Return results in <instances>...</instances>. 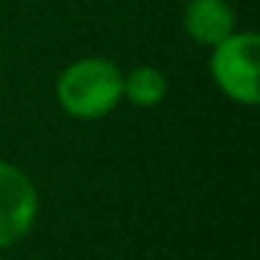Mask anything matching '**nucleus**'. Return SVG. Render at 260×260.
<instances>
[{
	"mask_svg": "<svg viewBox=\"0 0 260 260\" xmlns=\"http://www.w3.org/2000/svg\"><path fill=\"white\" fill-rule=\"evenodd\" d=\"M56 104L68 118L104 120L123 101V70L107 56H81L59 70L53 81Z\"/></svg>",
	"mask_w": 260,
	"mask_h": 260,
	"instance_id": "1",
	"label": "nucleus"
},
{
	"mask_svg": "<svg viewBox=\"0 0 260 260\" xmlns=\"http://www.w3.org/2000/svg\"><path fill=\"white\" fill-rule=\"evenodd\" d=\"M210 79L224 98L238 107L260 104V37L254 31L230 34L210 48Z\"/></svg>",
	"mask_w": 260,
	"mask_h": 260,
	"instance_id": "2",
	"label": "nucleus"
},
{
	"mask_svg": "<svg viewBox=\"0 0 260 260\" xmlns=\"http://www.w3.org/2000/svg\"><path fill=\"white\" fill-rule=\"evenodd\" d=\"M40 213L37 185L20 165L0 159V252L34 230Z\"/></svg>",
	"mask_w": 260,
	"mask_h": 260,
	"instance_id": "3",
	"label": "nucleus"
},
{
	"mask_svg": "<svg viewBox=\"0 0 260 260\" xmlns=\"http://www.w3.org/2000/svg\"><path fill=\"white\" fill-rule=\"evenodd\" d=\"M182 28L196 45L213 48L238 31V17L230 0H187L182 9Z\"/></svg>",
	"mask_w": 260,
	"mask_h": 260,
	"instance_id": "4",
	"label": "nucleus"
},
{
	"mask_svg": "<svg viewBox=\"0 0 260 260\" xmlns=\"http://www.w3.org/2000/svg\"><path fill=\"white\" fill-rule=\"evenodd\" d=\"M168 98V76L157 64H137L123 73V101L137 109H154Z\"/></svg>",
	"mask_w": 260,
	"mask_h": 260,
	"instance_id": "5",
	"label": "nucleus"
},
{
	"mask_svg": "<svg viewBox=\"0 0 260 260\" xmlns=\"http://www.w3.org/2000/svg\"><path fill=\"white\" fill-rule=\"evenodd\" d=\"M0 260H6V257H3V254H0Z\"/></svg>",
	"mask_w": 260,
	"mask_h": 260,
	"instance_id": "6",
	"label": "nucleus"
}]
</instances>
